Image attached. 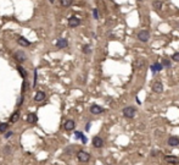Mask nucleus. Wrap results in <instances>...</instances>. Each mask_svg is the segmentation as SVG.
<instances>
[{"label":"nucleus","instance_id":"20","mask_svg":"<svg viewBox=\"0 0 179 165\" xmlns=\"http://www.w3.org/2000/svg\"><path fill=\"white\" fill-rule=\"evenodd\" d=\"M162 65H163V67H167V69H169V67H171V66H172V64H171V61H169V60H167V59H163V60H162Z\"/></svg>","mask_w":179,"mask_h":165},{"label":"nucleus","instance_id":"5","mask_svg":"<svg viewBox=\"0 0 179 165\" xmlns=\"http://www.w3.org/2000/svg\"><path fill=\"white\" fill-rule=\"evenodd\" d=\"M15 59L17 60L18 62H23V61H26V59H27V56H26V54L22 51V50H18V51H16L15 53Z\"/></svg>","mask_w":179,"mask_h":165},{"label":"nucleus","instance_id":"31","mask_svg":"<svg viewBox=\"0 0 179 165\" xmlns=\"http://www.w3.org/2000/svg\"><path fill=\"white\" fill-rule=\"evenodd\" d=\"M49 1H50V3H51V4H53V3H54V1H55V0H49Z\"/></svg>","mask_w":179,"mask_h":165},{"label":"nucleus","instance_id":"28","mask_svg":"<svg viewBox=\"0 0 179 165\" xmlns=\"http://www.w3.org/2000/svg\"><path fill=\"white\" fill-rule=\"evenodd\" d=\"M11 136H12V132L10 131V132H7L6 135H5V138H10V137H11Z\"/></svg>","mask_w":179,"mask_h":165},{"label":"nucleus","instance_id":"15","mask_svg":"<svg viewBox=\"0 0 179 165\" xmlns=\"http://www.w3.org/2000/svg\"><path fill=\"white\" fill-rule=\"evenodd\" d=\"M74 121L73 120H67L66 122H65V130H67V131H71V130H73L74 129Z\"/></svg>","mask_w":179,"mask_h":165},{"label":"nucleus","instance_id":"1","mask_svg":"<svg viewBox=\"0 0 179 165\" xmlns=\"http://www.w3.org/2000/svg\"><path fill=\"white\" fill-rule=\"evenodd\" d=\"M122 113H123L124 117H127V119H133V117H135L137 110H135V108H133V106H125Z\"/></svg>","mask_w":179,"mask_h":165},{"label":"nucleus","instance_id":"17","mask_svg":"<svg viewBox=\"0 0 179 165\" xmlns=\"http://www.w3.org/2000/svg\"><path fill=\"white\" fill-rule=\"evenodd\" d=\"M152 7H154L155 10H161V9H162V1L155 0V1L152 3Z\"/></svg>","mask_w":179,"mask_h":165},{"label":"nucleus","instance_id":"7","mask_svg":"<svg viewBox=\"0 0 179 165\" xmlns=\"http://www.w3.org/2000/svg\"><path fill=\"white\" fill-rule=\"evenodd\" d=\"M93 145L95 147V148H103L104 147V139L103 138H100L99 136L93 138Z\"/></svg>","mask_w":179,"mask_h":165},{"label":"nucleus","instance_id":"9","mask_svg":"<svg viewBox=\"0 0 179 165\" xmlns=\"http://www.w3.org/2000/svg\"><path fill=\"white\" fill-rule=\"evenodd\" d=\"M168 145H171V147H178L179 137H177V136H171V137L168 138Z\"/></svg>","mask_w":179,"mask_h":165},{"label":"nucleus","instance_id":"4","mask_svg":"<svg viewBox=\"0 0 179 165\" xmlns=\"http://www.w3.org/2000/svg\"><path fill=\"white\" fill-rule=\"evenodd\" d=\"M79 25H81V20H79L78 17L72 16V17H69L68 19V26L71 28H76V27H78Z\"/></svg>","mask_w":179,"mask_h":165},{"label":"nucleus","instance_id":"16","mask_svg":"<svg viewBox=\"0 0 179 165\" xmlns=\"http://www.w3.org/2000/svg\"><path fill=\"white\" fill-rule=\"evenodd\" d=\"M26 120H27L28 124H34V122H37L38 117H37V115H35V114H28Z\"/></svg>","mask_w":179,"mask_h":165},{"label":"nucleus","instance_id":"6","mask_svg":"<svg viewBox=\"0 0 179 165\" xmlns=\"http://www.w3.org/2000/svg\"><path fill=\"white\" fill-rule=\"evenodd\" d=\"M152 90H154L155 93H162V92H163V84L160 82V81L154 82V84H152Z\"/></svg>","mask_w":179,"mask_h":165},{"label":"nucleus","instance_id":"30","mask_svg":"<svg viewBox=\"0 0 179 165\" xmlns=\"http://www.w3.org/2000/svg\"><path fill=\"white\" fill-rule=\"evenodd\" d=\"M90 126H91V122H88V124H87V127H85V130L89 131L90 130Z\"/></svg>","mask_w":179,"mask_h":165},{"label":"nucleus","instance_id":"27","mask_svg":"<svg viewBox=\"0 0 179 165\" xmlns=\"http://www.w3.org/2000/svg\"><path fill=\"white\" fill-rule=\"evenodd\" d=\"M37 78H38V74H37V70H34V82H33V86H35V83H37Z\"/></svg>","mask_w":179,"mask_h":165},{"label":"nucleus","instance_id":"11","mask_svg":"<svg viewBox=\"0 0 179 165\" xmlns=\"http://www.w3.org/2000/svg\"><path fill=\"white\" fill-rule=\"evenodd\" d=\"M67 45H68V42H67L66 38H60L59 41L56 42V47H57V48L62 49V48H66Z\"/></svg>","mask_w":179,"mask_h":165},{"label":"nucleus","instance_id":"3","mask_svg":"<svg viewBox=\"0 0 179 165\" xmlns=\"http://www.w3.org/2000/svg\"><path fill=\"white\" fill-rule=\"evenodd\" d=\"M149 38H150V33L146 29H143V31H140L138 33V39L140 42H143V43H146L149 41Z\"/></svg>","mask_w":179,"mask_h":165},{"label":"nucleus","instance_id":"24","mask_svg":"<svg viewBox=\"0 0 179 165\" xmlns=\"http://www.w3.org/2000/svg\"><path fill=\"white\" fill-rule=\"evenodd\" d=\"M172 60L175 62H179V53H174L172 55Z\"/></svg>","mask_w":179,"mask_h":165},{"label":"nucleus","instance_id":"14","mask_svg":"<svg viewBox=\"0 0 179 165\" xmlns=\"http://www.w3.org/2000/svg\"><path fill=\"white\" fill-rule=\"evenodd\" d=\"M151 71L155 74L156 71H161V70L163 69V65H162V62H155L154 65H151Z\"/></svg>","mask_w":179,"mask_h":165},{"label":"nucleus","instance_id":"25","mask_svg":"<svg viewBox=\"0 0 179 165\" xmlns=\"http://www.w3.org/2000/svg\"><path fill=\"white\" fill-rule=\"evenodd\" d=\"M93 16H94V19L97 20L99 19V14H97V9H93Z\"/></svg>","mask_w":179,"mask_h":165},{"label":"nucleus","instance_id":"32","mask_svg":"<svg viewBox=\"0 0 179 165\" xmlns=\"http://www.w3.org/2000/svg\"><path fill=\"white\" fill-rule=\"evenodd\" d=\"M138 1H143V0H138Z\"/></svg>","mask_w":179,"mask_h":165},{"label":"nucleus","instance_id":"18","mask_svg":"<svg viewBox=\"0 0 179 165\" xmlns=\"http://www.w3.org/2000/svg\"><path fill=\"white\" fill-rule=\"evenodd\" d=\"M73 0H60V4H61L63 7H68L72 5Z\"/></svg>","mask_w":179,"mask_h":165},{"label":"nucleus","instance_id":"23","mask_svg":"<svg viewBox=\"0 0 179 165\" xmlns=\"http://www.w3.org/2000/svg\"><path fill=\"white\" fill-rule=\"evenodd\" d=\"M90 51H91V49H90V45H88V44H87V45H84V47H83V53H85V54H89Z\"/></svg>","mask_w":179,"mask_h":165},{"label":"nucleus","instance_id":"10","mask_svg":"<svg viewBox=\"0 0 179 165\" xmlns=\"http://www.w3.org/2000/svg\"><path fill=\"white\" fill-rule=\"evenodd\" d=\"M165 159L168 164H172V165H177L179 163V159L177 157H174V155H167Z\"/></svg>","mask_w":179,"mask_h":165},{"label":"nucleus","instance_id":"8","mask_svg":"<svg viewBox=\"0 0 179 165\" xmlns=\"http://www.w3.org/2000/svg\"><path fill=\"white\" fill-rule=\"evenodd\" d=\"M90 113H91V114H94V115H97V114L104 113V109L101 108V106H99V105H96V104H94V105H91V106H90Z\"/></svg>","mask_w":179,"mask_h":165},{"label":"nucleus","instance_id":"21","mask_svg":"<svg viewBox=\"0 0 179 165\" xmlns=\"http://www.w3.org/2000/svg\"><path fill=\"white\" fill-rule=\"evenodd\" d=\"M17 70L20 71V74L22 75V77H23V78H26V77H27V72H26V70L23 69L22 66H17Z\"/></svg>","mask_w":179,"mask_h":165},{"label":"nucleus","instance_id":"19","mask_svg":"<svg viewBox=\"0 0 179 165\" xmlns=\"http://www.w3.org/2000/svg\"><path fill=\"white\" fill-rule=\"evenodd\" d=\"M18 119H20V113H18V111H16V113H14V114L11 115V119H10V120H11V122H14V124H15Z\"/></svg>","mask_w":179,"mask_h":165},{"label":"nucleus","instance_id":"29","mask_svg":"<svg viewBox=\"0 0 179 165\" xmlns=\"http://www.w3.org/2000/svg\"><path fill=\"white\" fill-rule=\"evenodd\" d=\"M26 92V82H23V84H22V93H24Z\"/></svg>","mask_w":179,"mask_h":165},{"label":"nucleus","instance_id":"26","mask_svg":"<svg viewBox=\"0 0 179 165\" xmlns=\"http://www.w3.org/2000/svg\"><path fill=\"white\" fill-rule=\"evenodd\" d=\"M74 136H76V138H78V139H79V138L82 139L83 133H82V132H76V133H74Z\"/></svg>","mask_w":179,"mask_h":165},{"label":"nucleus","instance_id":"2","mask_svg":"<svg viewBox=\"0 0 179 165\" xmlns=\"http://www.w3.org/2000/svg\"><path fill=\"white\" fill-rule=\"evenodd\" d=\"M77 158H78V160H79L81 163H87V161H89L90 155H89V153H87V152L79 151L78 154H77Z\"/></svg>","mask_w":179,"mask_h":165},{"label":"nucleus","instance_id":"12","mask_svg":"<svg viewBox=\"0 0 179 165\" xmlns=\"http://www.w3.org/2000/svg\"><path fill=\"white\" fill-rule=\"evenodd\" d=\"M17 43L20 44L21 47H29L31 45V42L27 41L26 38H23V37H17Z\"/></svg>","mask_w":179,"mask_h":165},{"label":"nucleus","instance_id":"22","mask_svg":"<svg viewBox=\"0 0 179 165\" xmlns=\"http://www.w3.org/2000/svg\"><path fill=\"white\" fill-rule=\"evenodd\" d=\"M7 130V124L6 122H1L0 124V132H5Z\"/></svg>","mask_w":179,"mask_h":165},{"label":"nucleus","instance_id":"13","mask_svg":"<svg viewBox=\"0 0 179 165\" xmlns=\"http://www.w3.org/2000/svg\"><path fill=\"white\" fill-rule=\"evenodd\" d=\"M45 99V93L43 92V90H39V92H37L34 96V100L35 102H43Z\"/></svg>","mask_w":179,"mask_h":165},{"label":"nucleus","instance_id":"33","mask_svg":"<svg viewBox=\"0 0 179 165\" xmlns=\"http://www.w3.org/2000/svg\"><path fill=\"white\" fill-rule=\"evenodd\" d=\"M178 27H179V23H178Z\"/></svg>","mask_w":179,"mask_h":165}]
</instances>
